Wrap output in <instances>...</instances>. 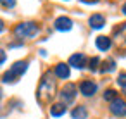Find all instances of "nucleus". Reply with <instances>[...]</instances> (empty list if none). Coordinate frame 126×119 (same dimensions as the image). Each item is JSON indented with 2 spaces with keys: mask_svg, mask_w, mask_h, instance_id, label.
Segmentation results:
<instances>
[{
  "mask_svg": "<svg viewBox=\"0 0 126 119\" xmlns=\"http://www.w3.org/2000/svg\"><path fill=\"white\" fill-rule=\"evenodd\" d=\"M98 64H100V59H98V57H92V59H90V69H92V71L98 69Z\"/></svg>",
  "mask_w": 126,
  "mask_h": 119,
  "instance_id": "obj_16",
  "label": "nucleus"
},
{
  "mask_svg": "<svg viewBox=\"0 0 126 119\" xmlns=\"http://www.w3.org/2000/svg\"><path fill=\"white\" fill-rule=\"evenodd\" d=\"M123 14H126V2L123 4Z\"/></svg>",
  "mask_w": 126,
  "mask_h": 119,
  "instance_id": "obj_22",
  "label": "nucleus"
},
{
  "mask_svg": "<svg viewBox=\"0 0 126 119\" xmlns=\"http://www.w3.org/2000/svg\"><path fill=\"white\" fill-rule=\"evenodd\" d=\"M90 26L93 28V30H100V28H104V24H105V17L102 16V14H93V16H90Z\"/></svg>",
  "mask_w": 126,
  "mask_h": 119,
  "instance_id": "obj_9",
  "label": "nucleus"
},
{
  "mask_svg": "<svg viewBox=\"0 0 126 119\" xmlns=\"http://www.w3.org/2000/svg\"><path fill=\"white\" fill-rule=\"evenodd\" d=\"M79 91H81L85 97H92V95L97 91V85H95L93 81H90V79H85V81L79 83Z\"/></svg>",
  "mask_w": 126,
  "mask_h": 119,
  "instance_id": "obj_5",
  "label": "nucleus"
},
{
  "mask_svg": "<svg viewBox=\"0 0 126 119\" xmlns=\"http://www.w3.org/2000/svg\"><path fill=\"white\" fill-rule=\"evenodd\" d=\"M114 69H116V62H114L112 59H107V60L104 62V66L100 67L102 73H110V71H114Z\"/></svg>",
  "mask_w": 126,
  "mask_h": 119,
  "instance_id": "obj_14",
  "label": "nucleus"
},
{
  "mask_svg": "<svg viewBox=\"0 0 126 119\" xmlns=\"http://www.w3.org/2000/svg\"><path fill=\"white\" fill-rule=\"evenodd\" d=\"M66 112V105L64 104H54L52 107H50V114L54 116V117H59V116H62Z\"/></svg>",
  "mask_w": 126,
  "mask_h": 119,
  "instance_id": "obj_13",
  "label": "nucleus"
},
{
  "mask_svg": "<svg viewBox=\"0 0 126 119\" xmlns=\"http://www.w3.org/2000/svg\"><path fill=\"white\" fill-rule=\"evenodd\" d=\"M74 97H76V86L73 85V83H67L62 90H61V100H62V104L66 105V104H71L73 100H74Z\"/></svg>",
  "mask_w": 126,
  "mask_h": 119,
  "instance_id": "obj_3",
  "label": "nucleus"
},
{
  "mask_svg": "<svg viewBox=\"0 0 126 119\" xmlns=\"http://www.w3.org/2000/svg\"><path fill=\"white\" fill-rule=\"evenodd\" d=\"M4 81H5V83H12V81H16V76H14L11 71H7V73L4 74Z\"/></svg>",
  "mask_w": 126,
  "mask_h": 119,
  "instance_id": "obj_18",
  "label": "nucleus"
},
{
  "mask_svg": "<svg viewBox=\"0 0 126 119\" xmlns=\"http://www.w3.org/2000/svg\"><path fill=\"white\" fill-rule=\"evenodd\" d=\"M54 26H55V30H59V31H69V30L73 28V21H71L69 17H66V16H61V17L55 19Z\"/></svg>",
  "mask_w": 126,
  "mask_h": 119,
  "instance_id": "obj_6",
  "label": "nucleus"
},
{
  "mask_svg": "<svg viewBox=\"0 0 126 119\" xmlns=\"http://www.w3.org/2000/svg\"><path fill=\"white\" fill-rule=\"evenodd\" d=\"M71 116H73V119H86L88 117V110H86V107L78 105V107H74V110L71 112Z\"/></svg>",
  "mask_w": 126,
  "mask_h": 119,
  "instance_id": "obj_12",
  "label": "nucleus"
},
{
  "mask_svg": "<svg viewBox=\"0 0 126 119\" xmlns=\"http://www.w3.org/2000/svg\"><path fill=\"white\" fill-rule=\"evenodd\" d=\"M2 31H4V21L0 19V33H2Z\"/></svg>",
  "mask_w": 126,
  "mask_h": 119,
  "instance_id": "obj_21",
  "label": "nucleus"
},
{
  "mask_svg": "<svg viewBox=\"0 0 126 119\" xmlns=\"http://www.w3.org/2000/svg\"><path fill=\"white\" fill-rule=\"evenodd\" d=\"M55 76L61 78V79H67V78H69V66L64 64V62L57 64V66H55Z\"/></svg>",
  "mask_w": 126,
  "mask_h": 119,
  "instance_id": "obj_11",
  "label": "nucleus"
},
{
  "mask_svg": "<svg viewBox=\"0 0 126 119\" xmlns=\"http://www.w3.org/2000/svg\"><path fill=\"white\" fill-rule=\"evenodd\" d=\"M117 85H119L121 88H126V73H121V74L117 76Z\"/></svg>",
  "mask_w": 126,
  "mask_h": 119,
  "instance_id": "obj_17",
  "label": "nucleus"
},
{
  "mask_svg": "<svg viewBox=\"0 0 126 119\" xmlns=\"http://www.w3.org/2000/svg\"><path fill=\"white\" fill-rule=\"evenodd\" d=\"M5 59H7L5 52H4V50H0V64H4V62H5Z\"/></svg>",
  "mask_w": 126,
  "mask_h": 119,
  "instance_id": "obj_20",
  "label": "nucleus"
},
{
  "mask_svg": "<svg viewBox=\"0 0 126 119\" xmlns=\"http://www.w3.org/2000/svg\"><path fill=\"white\" fill-rule=\"evenodd\" d=\"M95 45H97V48H98V50L105 52V50H109V48H110L112 42H110V38H109V36H104V35H102V36H97Z\"/></svg>",
  "mask_w": 126,
  "mask_h": 119,
  "instance_id": "obj_10",
  "label": "nucleus"
},
{
  "mask_svg": "<svg viewBox=\"0 0 126 119\" xmlns=\"http://www.w3.org/2000/svg\"><path fill=\"white\" fill-rule=\"evenodd\" d=\"M14 33L17 38H31L38 33V26H36V23H31V21L21 23L14 28Z\"/></svg>",
  "mask_w": 126,
  "mask_h": 119,
  "instance_id": "obj_2",
  "label": "nucleus"
},
{
  "mask_svg": "<svg viewBox=\"0 0 126 119\" xmlns=\"http://www.w3.org/2000/svg\"><path fill=\"white\" fill-rule=\"evenodd\" d=\"M109 109H110V112H112L114 116H119V117L126 116V102H124L123 98H116V100H112Z\"/></svg>",
  "mask_w": 126,
  "mask_h": 119,
  "instance_id": "obj_4",
  "label": "nucleus"
},
{
  "mask_svg": "<svg viewBox=\"0 0 126 119\" xmlns=\"http://www.w3.org/2000/svg\"><path fill=\"white\" fill-rule=\"evenodd\" d=\"M69 66L76 67V69H83L86 66V57L83 54H74L69 57Z\"/></svg>",
  "mask_w": 126,
  "mask_h": 119,
  "instance_id": "obj_7",
  "label": "nucleus"
},
{
  "mask_svg": "<svg viewBox=\"0 0 126 119\" xmlns=\"http://www.w3.org/2000/svg\"><path fill=\"white\" fill-rule=\"evenodd\" d=\"M26 69H28V62H26V60H17V62H14V66L11 67V73H12L16 78H19V76H23V74L26 73Z\"/></svg>",
  "mask_w": 126,
  "mask_h": 119,
  "instance_id": "obj_8",
  "label": "nucleus"
},
{
  "mask_svg": "<svg viewBox=\"0 0 126 119\" xmlns=\"http://www.w3.org/2000/svg\"><path fill=\"white\" fill-rule=\"evenodd\" d=\"M0 4H2L4 7H7V9H11V7L16 5V0H0Z\"/></svg>",
  "mask_w": 126,
  "mask_h": 119,
  "instance_id": "obj_19",
  "label": "nucleus"
},
{
  "mask_svg": "<svg viewBox=\"0 0 126 119\" xmlns=\"http://www.w3.org/2000/svg\"><path fill=\"white\" fill-rule=\"evenodd\" d=\"M104 98L112 102V100H116V98H117V93H116L114 90H105V93H104Z\"/></svg>",
  "mask_w": 126,
  "mask_h": 119,
  "instance_id": "obj_15",
  "label": "nucleus"
},
{
  "mask_svg": "<svg viewBox=\"0 0 126 119\" xmlns=\"http://www.w3.org/2000/svg\"><path fill=\"white\" fill-rule=\"evenodd\" d=\"M54 91H55V81L52 79L50 73H47V74L43 76L42 83H40V88H38V98L43 102L45 98H50V97L54 95Z\"/></svg>",
  "mask_w": 126,
  "mask_h": 119,
  "instance_id": "obj_1",
  "label": "nucleus"
}]
</instances>
